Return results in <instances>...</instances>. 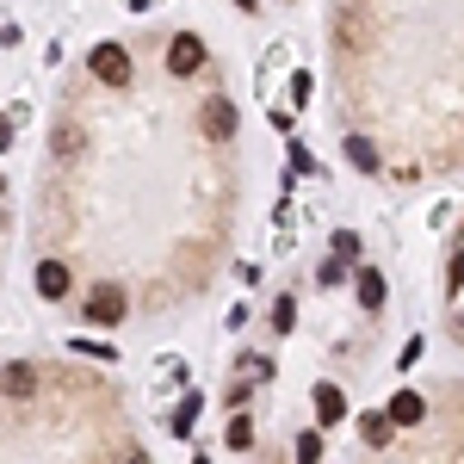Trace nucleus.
Segmentation results:
<instances>
[{
  "mask_svg": "<svg viewBox=\"0 0 464 464\" xmlns=\"http://www.w3.org/2000/svg\"><path fill=\"white\" fill-rule=\"evenodd\" d=\"M229 446H236V452H248V446H254V428H248V415H236V421H229Z\"/></svg>",
  "mask_w": 464,
  "mask_h": 464,
  "instance_id": "obj_12",
  "label": "nucleus"
},
{
  "mask_svg": "<svg viewBox=\"0 0 464 464\" xmlns=\"http://www.w3.org/2000/svg\"><path fill=\"white\" fill-rule=\"evenodd\" d=\"M236 6H248V13H254V6H260V0H236Z\"/></svg>",
  "mask_w": 464,
  "mask_h": 464,
  "instance_id": "obj_16",
  "label": "nucleus"
},
{
  "mask_svg": "<svg viewBox=\"0 0 464 464\" xmlns=\"http://www.w3.org/2000/svg\"><path fill=\"white\" fill-rule=\"evenodd\" d=\"M359 304H365V310H372V316H378V310H384V273H372V266H365V273H359Z\"/></svg>",
  "mask_w": 464,
  "mask_h": 464,
  "instance_id": "obj_8",
  "label": "nucleus"
},
{
  "mask_svg": "<svg viewBox=\"0 0 464 464\" xmlns=\"http://www.w3.org/2000/svg\"><path fill=\"white\" fill-rule=\"evenodd\" d=\"M205 124H211L217 137H229V130H236V106H229V100H211V106H205Z\"/></svg>",
  "mask_w": 464,
  "mask_h": 464,
  "instance_id": "obj_9",
  "label": "nucleus"
},
{
  "mask_svg": "<svg viewBox=\"0 0 464 464\" xmlns=\"http://www.w3.org/2000/svg\"><path fill=\"white\" fill-rule=\"evenodd\" d=\"M391 409H365V415H359V440H365V446H391Z\"/></svg>",
  "mask_w": 464,
  "mask_h": 464,
  "instance_id": "obj_6",
  "label": "nucleus"
},
{
  "mask_svg": "<svg viewBox=\"0 0 464 464\" xmlns=\"http://www.w3.org/2000/svg\"><path fill=\"white\" fill-rule=\"evenodd\" d=\"M322 459V433H304L297 440V464H316Z\"/></svg>",
  "mask_w": 464,
  "mask_h": 464,
  "instance_id": "obj_13",
  "label": "nucleus"
},
{
  "mask_svg": "<svg viewBox=\"0 0 464 464\" xmlns=\"http://www.w3.org/2000/svg\"><path fill=\"white\" fill-rule=\"evenodd\" d=\"M87 69H93V81H111V87H124V81H130V56H124V44H93Z\"/></svg>",
  "mask_w": 464,
  "mask_h": 464,
  "instance_id": "obj_2",
  "label": "nucleus"
},
{
  "mask_svg": "<svg viewBox=\"0 0 464 464\" xmlns=\"http://www.w3.org/2000/svg\"><path fill=\"white\" fill-rule=\"evenodd\" d=\"M192 421H198V396H186V402L174 409V440H186V433H192Z\"/></svg>",
  "mask_w": 464,
  "mask_h": 464,
  "instance_id": "obj_11",
  "label": "nucleus"
},
{
  "mask_svg": "<svg viewBox=\"0 0 464 464\" xmlns=\"http://www.w3.org/2000/svg\"><path fill=\"white\" fill-rule=\"evenodd\" d=\"M81 316H87V322H100V328H111V322H124V316H130V291L118 285V279H106V285H93L87 297H81Z\"/></svg>",
  "mask_w": 464,
  "mask_h": 464,
  "instance_id": "obj_1",
  "label": "nucleus"
},
{
  "mask_svg": "<svg viewBox=\"0 0 464 464\" xmlns=\"http://www.w3.org/2000/svg\"><path fill=\"white\" fill-rule=\"evenodd\" d=\"M192 464H205V459H192Z\"/></svg>",
  "mask_w": 464,
  "mask_h": 464,
  "instance_id": "obj_17",
  "label": "nucleus"
},
{
  "mask_svg": "<svg viewBox=\"0 0 464 464\" xmlns=\"http://www.w3.org/2000/svg\"><path fill=\"white\" fill-rule=\"evenodd\" d=\"M347 415V402H341V384H316V421L328 428V421H341Z\"/></svg>",
  "mask_w": 464,
  "mask_h": 464,
  "instance_id": "obj_7",
  "label": "nucleus"
},
{
  "mask_svg": "<svg viewBox=\"0 0 464 464\" xmlns=\"http://www.w3.org/2000/svg\"><path fill=\"white\" fill-rule=\"evenodd\" d=\"M334 254H341V260H353V254H359V236H353V229H341V236H334Z\"/></svg>",
  "mask_w": 464,
  "mask_h": 464,
  "instance_id": "obj_14",
  "label": "nucleus"
},
{
  "mask_svg": "<svg viewBox=\"0 0 464 464\" xmlns=\"http://www.w3.org/2000/svg\"><path fill=\"white\" fill-rule=\"evenodd\" d=\"M347 161H353V168H365V174H372V168H378V149L365 143V137H347Z\"/></svg>",
  "mask_w": 464,
  "mask_h": 464,
  "instance_id": "obj_10",
  "label": "nucleus"
},
{
  "mask_svg": "<svg viewBox=\"0 0 464 464\" xmlns=\"http://www.w3.org/2000/svg\"><path fill=\"white\" fill-rule=\"evenodd\" d=\"M69 285H74V273L63 266V260H44V266H37V297L63 304V297H69Z\"/></svg>",
  "mask_w": 464,
  "mask_h": 464,
  "instance_id": "obj_3",
  "label": "nucleus"
},
{
  "mask_svg": "<svg viewBox=\"0 0 464 464\" xmlns=\"http://www.w3.org/2000/svg\"><path fill=\"white\" fill-rule=\"evenodd\" d=\"M291 316H297V310H291V297H279V304H273V328H291Z\"/></svg>",
  "mask_w": 464,
  "mask_h": 464,
  "instance_id": "obj_15",
  "label": "nucleus"
},
{
  "mask_svg": "<svg viewBox=\"0 0 464 464\" xmlns=\"http://www.w3.org/2000/svg\"><path fill=\"white\" fill-rule=\"evenodd\" d=\"M391 421L396 428H421V421H428V402H421L415 391H396L391 396Z\"/></svg>",
  "mask_w": 464,
  "mask_h": 464,
  "instance_id": "obj_5",
  "label": "nucleus"
},
{
  "mask_svg": "<svg viewBox=\"0 0 464 464\" xmlns=\"http://www.w3.org/2000/svg\"><path fill=\"white\" fill-rule=\"evenodd\" d=\"M168 69H174V74H198V69H205V44H198V37H174Z\"/></svg>",
  "mask_w": 464,
  "mask_h": 464,
  "instance_id": "obj_4",
  "label": "nucleus"
}]
</instances>
